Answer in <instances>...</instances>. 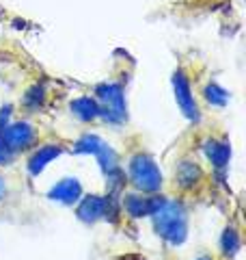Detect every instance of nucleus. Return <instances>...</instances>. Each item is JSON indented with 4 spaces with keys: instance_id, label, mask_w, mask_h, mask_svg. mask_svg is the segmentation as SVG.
I'll return each mask as SVG.
<instances>
[{
    "instance_id": "7",
    "label": "nucleus",
    "mask_w": 246,
    "mask_h": 260,
    "mask_svg": "<svg viewBox=\"0 0 246 260\" xmlns=\"http://www.w3.org/2000/svg\"><path fill=\"white\" fill-rule=\"evenodd\" d=\"M164 195L158 193H138V191H130L121 193V213L130 217V219H149L155 210L164 204Z\"/></svg>"
},
{
    "instance_id": "2",
    "label": "nucleus",
    "mask_w": 246,
    "mask_h": 260,
    "mask_svg": "<svg viewBox=\"0 0 246 260\" xmlns=\"http://www.w3.org/2000/svg\"><path fill=\"white\" fill-rule=\"evenodd\" d=\"M128 184L138 193H160L164 186V178L160 165L149 152L136 150L128 156Z\"/></svg>"
},
{
    "instance_id": "15",
    "label": "nucleus",
    "mask_w": 246,
    "mask_h": 260,
    "mask_svg": "<svg viewBox=\"0 0 246 260\" xmlns=\"http://www.w3.org/2000/svg\"><path fill=\"white\" fill-rule=\"evenodd\" d=\"M201 98L210 104V107H216V109H223V107L229 104V91L225 87H220L216 80H212V78L201 87Z\"/></svg>"
},
{
    "instance_id": "18",
    "label": "nucleus",
    "mask_w": 246,
    "mask_h": 260,
    "mask_svg": "<svg viewBox=\"0 0 246 260\" xmlns=\"http://www.w3.org/2000/svg\"><path fill=\"white\" fill-rule=\"evenodd\" d=\"M196 260H214V258H210V256H201V258H196Z\"/></svg>"
},
{
    "instance_id": "17",
    "label": "nucleus",
    "mask_w": 246,
    "mask_h": 260,
    "mask_svg": "<svg viewBox=\"0 0 246 260\" xmlns=\"http://www.w3.org/2000/svg\"><path fill=\"white\" fill-rule=\"evenodd\" d=\"M5 198H7V180L0 176V202H3Z\"/></svg>"
},
{
    "instance_id": "4",
    "label": "nucleus",
    "mask_w": 246,
    "mask_h": 260,
    "mask_svg": "<svg viewBox=\"0 0 246 260\" xmlns=\"http://www.w3.org/2000/svg\"><path fill=\"white\" fill-rule=\"evenodd\" d=\"M171 85H173V95H175V102L182 115L192 121V124H201L203 119V111H201V104H199V98L194 95V89H192V78L190 74L179 65V68L173 72V78H171Z\"/></svg>"
},
{
    "instance_id": "9",
    "label": "nucleus",
    "mask_w": 246,
    "mask_h": 260,
    "mask_svg": "<svg viewBox=\"0 0 246 260\" xmlns=\"http://www.w3.org/2000/svg\"><path fill=\"white\" fill-rule=\"evenodd\" d=\"M65 152V145L63 143H37L35 148L30 150L28 154V160H26V172L37 178L39 174L46 172V167L50 165L54 158H59L61 154Z\"/></svg>"
},
{
    "instance_id": "10",
    "label": "nucleus",
    "mask_w": 246,
    "mask_h": 260,
    "mask_svg": "<svg viewBox=\"0 0 246 260\" xmlns=\"http://www.w3.org/2000/svg\"><path fill=\"white\" fill-rule=\"evenodd\" d=\"M76 215L80 221L85 223H97V221H104L106 217V195H85L78 200L76 204Z\"/></svg>"
},
{
    "instance_id": "1",
    "label": "nucleus",
    "mask_w": 246,
    "mask_h": 260,
    "mask_svg": "<svg viewBox=\"0 0 246 260\" xmlns=\"http://www.w3.org/2000/svg\"><path fill=\"white\" fill-rule=\"evenodd\" d=\"M155 234L171 247L184 245L188 239V210L179 200H164V204L149 217Z\"/></svg>"
},
{
    "instance_id": "8",
    "label": "nucleus",
    "mask_w": 246,
    "mask_h": 260,
    "mask_svg": "<svg viewBox=\"0 0 246 260\" xmlns=\"http://www.w3.org/2000/svg\"><path fill=\"white\" fill-rule=\"evenodd\" d=\"M201 150L210 162L212 172L216 176H225L229 169V160H231V143H229L227 137L208 135L201 143Z\"/></svg>"
},
{
    "instance_id": "11",
    "label": "nucleus",
    "mask_w": 246,
    "mask_h": 260,
    "mask_svg": "<svg viewBox=\"0 0 246 260\" xmlns=\"http://www.w3.org/2000/svg\"><path fill=\"white\" fill-rule=\"evenodd\" d=\"M80 198H82V184L73 176L63 178V180H59L48 191V200L56 202V204H65V206H76Z\"/></svg>"
},
{
    "instance_id": "13",
    "label": "nucleus",
    "mask_w": 246,
    "mask_h": 260,
    "mask_svg": "<svg viewBox=\"0 0 246 260\" xmlns=\"http://www.w3.org/2000/svg\"><path fill=\"white\" fill-rule=\"evenodd\" d=\"M48 100V91H46V85L44 83H32L28 85L26 89H24V93H22V107L24 111H28V113H35L39 109H44V104Z\"/></svg>"
},
{
    "instance_id": "16",
    "label": "nucleus",
    "mask_w": 246,
    "mask_h": 260,
    "mask_svg": "<svg viewBox=\"0 0 246 260\" xmlns=\"http://www.w3.org/2000/svg\"><path fill=\"white\" fill-rule=\"evenodd\" d=\"M13 158H15V156H13V154H11L9 150L5 148L3 141H0V167H3V165H9V162H11Z\"/></svg>"
},
{
    "instance_id": "14",
    "label": "nucleus",
    "mask_w": 246,
    "mask_h": 260,
    "mask_svg": "<svg viewBox=\"0 0 246 260\" xmlns=\"http://www.w3.org/2000/svg\"><path fill=\"white\" fill-rule=\"evenodd\" d=\"M240 249H242V234L233 223H229L223 230V234H220V254L225 258H235Z\"/></svg>"
},
{
    "instance_id": "6",
    "label": "nucleus",
    "mask_w": 246,
    "mask_h": 260,
    "mask_svg": "<svg viewBox=\"0 0 246 260\" xmlns=\"http://www.w3.org/2000/svg\"><path fill=\"white\" fill-rule=\"evenodd\" d=\"M205 169L199 160H194L192 156H182L175 165H173V189L182 195H192L205 184Z\"/></svg>"
},
{
    "instance_id": "12",
    "label": "nucleus",
    "mask_w": 246,
    "mask_h": 260,
    "mask_svg": "<svg viewBox=\"0 0 246 260\" xmlns=\"http://www.w3.org/2000/svg\"><path fill=\"white\" fill-rule=\"evenodd\" d=\"M69 111H71V115L76 117L78 121H82V124H91V121L102 117L100 104H97V100L93 95H78V98H73V100L69 102Z\"/></svg>"
},
{
    "instance_id": "3",
    "label": "nucleus",
    "mask_w": 246,
    "mask_h": 260,
    "mask_svg": "<svg viewBox=\"0 0 246 260\" xmlns=\"http://www.w3.org/2000/svg\"><path fill=\"white\" fill-rule=\"evenodd\" d=\"M93 98L100 104L102 117L110 124H123L128 119V102L123 85L117 80H104L93 89Z\"/></svg>"
},
{
    "instance_id": "5",
    "label": "nucleus",
    "mask_w": 246,
    "mask_h": 260,
    "mask_svg": "<svg viewBox=\"0 0 246 260\" xmlns=\"http://www.w3.org/2000/svg\"><path fill=\"white\" fill-rule=\"evenodd\" d=\"M0 141L13 156L20 152L32 150L39 143V130L37 126H32L28 119H15L9 121L3 130H0Z\"/></svg>"
}]
</instances>
